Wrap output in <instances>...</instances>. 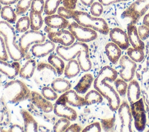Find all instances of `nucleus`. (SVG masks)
I'll return each mask as SVG.
<instances>
[{
	"label": "nucleus",
	"mask_w": 149,
	"mask_h": 132,
	"mask_svg": "<svg viewBox=\"0 0 149 132\" xmlns=\"http://www.w3.org/2000/svg\"><path fill=\"white\" fill-rule=\"evenodd\" d=\"M117 77L118 73L116 70L109 66H105L101 69L94 80V89L107 99L109 107L112 111L117 110L120 104L118 93L109 84L113 82Z\"/></svg>",
	"instance_id": "f257e3e1"
},
{
	"label": "nucleus",
	"mask_w": 149,
	"mask_h": 132,
	"mask_svg": "<svg viewBox=\"0 0 149 132\" xmlns=\"http://www.w3.org/2000/svg\"><path fill=\"white\" fill-rule=\"evenodd\" d=\"M0 35L3 37L6 48L10 58L14 61L21 60L24 56L16 44V35L14 28L6 21H0Z\"/></svg>",
	"instance_id": "f03ea898"
},
{
	"label": "nucleus",
	"mask_w": 149,
	"mask_h": 132,
	"mask_svg": "<svg viewBox=\"0 0 149 132\" xmlns=\"http://www.w3.org/2000/svg\"><path fill=\"white\" fill-rule=\"evenodd\" d=\"M73 19L79 24L90 28L101 34L107 35L109 32L108 25L104 19L91 16L87 12L74 10Z\"/></svg>",
	"instance_id": "7ed1b4c3"
},
{
	"label": "nucleus",
	"mask_w": 149,
	"mask_h": 132,
	"mask_svg": "<svg viewBox=\"0 0 149 132\" xmlns=\"http://www.w3.org/2000/svg\"><path fill=\"white\" fill-rule=\"evenodd\" d=\"M3 92L7 100L12 104L27 99L31 94L27 85L19 80H14L8 83L4 87Z\"/></svg>",
	"instance_id": "20e7f679"
},
{
	"label": "nucleus",
	"mask_w": 149,
	"mask_h": 132,
	"mask_svg": "<svg viewBox=\"0 0 149 132\" xmlns=\"http://www.w3.org/2000/svg\"><path fill=\"white\" fill-rule=\"evenodd\" d=\"M148 9L149 0H137L122 13V16L131 19L132 23L135 24Z\"/></svg>",
	"instance_id": "39448f33"
},
{
	"label": "nucleus",
	"mask_w": 149,
	"mask_h": 132,
	"mask_svg": "<svg viewBox=\"0 0 149 132\" xmlns=\"http://www.w3.org/2000/svg\"><path fill=\"white\" fill-rule=\"evenodd\" d=\"M45 40L44 34L38 30H27L19 38L18 45L22 51L27 53L30 46L34 44L44 42Z\"/></svg>",
	"instance_id": "423d86ee"
},
{
	"label": "nucleus",
	"mask_w": 149,
	"mask_h": 132,
	"mask_svg": "<svg viewBox=\"0 0 149 132\" xmlns=\"http://www.w3.org/2000/svg\"><path fill=\"white\" fill-rule=\"evenodd\" d=\"M68 28L73 35L75 39L80 42H88L95 40L98 36L96 31L90 28L82 26L76 22L69 24Z\"/></svg>",
	"instance_id": "0eeeda50"
},
{
	"label": "nucleus",
	"mask_w": 149,
	"mask_h": 132,
	"mask_svg": "<svg viewBox=\"0 0 149 132\" xmlns=\"http://www.w3.org/2000/svg\"><path fill=\"white\" fill-rule=\"evenodd\" d=\"M88 49V47L85 42H76L69 46L59 45L56 48V52L63 60L69 61L77 57L80 52Z\"/></svg>",
	"instance_id": "6e6552de"
},
{
	"label": "nucleus",
	"mask_w": 149,
	"mask_h": 132,
	"mask_svg": "<svg viewBox=\"0 0 149 132\" xmlns=\"http://www.w3.org/2000/svg\"><path fill=\"white\" fill-rule=\"evenodd\" d=\"M132 117L134 119V127L138 131H143L146 129L147 118L144 105L142 98L130 105Z\"/></svg>",
	"instance_id": "1a4fd4ad"
},
{
	"label": "nucleus",
	"mask_w": 149,
	"mask_h": 132,
	"mask_svg": "<svg viewBox=\"0 0 149 132\" xmlns=\"http://www.w3.org/2000/svg\"><path fill=\"white\" fill-rule=\"evenodd\" d=\"M53 110L57 116L66 118L70 121H74L77 117L76 110L67 105L66 99L63 95L57 98L54 105Z\"/></svg>",
	"instance_id": "9d476101"
},
{
	"label": "nucleus",
	"mask_w": 149,
	"mask_h": 132,
	"mask_svg": "<svg viewBox=\"0 0 149 132\" xmlns=\"http://www.w3.org/2000/svg\"><path fill=\"white\" fill-rule=\"evenodd\" d=\"M119 65L121 67L119 76L125 81L129 82L133 79L137 68L136 62L132 60L127 55H122L119 59Z\"/></svg>",
	"instance_id": "9b49d317"
},
{
	"label": "nucleus",
	"mask_w": 149,
	"mask_h": 132,
	"mask_svg": "<svg viewBox=\"0 0 149 132\" xmlns=\"http://www.w3.org/2000/svg\"><path fill=\"white\" fill-rule=\"evenodd\" d=\"M119 117L120 120V131L122 132H130L133 117L131 113L130 107L128 103L124 101L119 105L118 109Z\"/></svg>",
	"instance_id": "f8f14e48"
},
{
	"label": "nucleus",
	"mask_w": 149,
	"mask_h": 132,
	"mask_svg": "<svg viewBox=\"0 0 149 132\" xmlns=\"http://www.w3.org/2000/svg\"><path fill=\"white\" fill-rule=\"evenodd\" d=\"M48 38L54 43L60 44L63 46H69L72 44L75 40L73 35L67 30L62 29L56 31H49Z\"/></svg>",
	"instance_id": "ddd939ff"
},
{
	"label": "nucleus",
	"mask_w": 149,
	"mask_h": 132,
	"mask_svg": "<svg viewBox=\"0 0 149 132\" xmlns=\"http://www.w3.org/2000/svg\"><path fill=\"white\" fill-rule=\"evenodd\" d=\"M37 70L40 79L45 84L51 83L58 76L55 69L49 63L43 62L38 63L37 66Z\"/></svg>",
	"instance_id": "4468645a"
},
{
	"label": "nucleus",
	"mask_w": 149,
	"mask_h": 132,
	"mask_svg": "<svg viewBox=\"0 0 149 132\" xmlns=\"http://www.w3.org/2000/svg\"><path fill=\"white\" fill-rule=\"evenodd\" d=\"M109 34L112 42L116 44L121 49L126 50L129 47L127 34L121 28L115 27L109 31Z\"/></svg>",
	"instance_id": "2eb2a0df"
},
{
	"label": "nucleus",
	"mask_w": 149,
	"mask_h": 132,
	"mask_svg": "<svg viewBox=\"0 0 149 132\" xmlns=\"http://www.w3.org/2000/svg\"><path fill=\"white\" fill-rule=\"evenodd\" d=\"M55 43L51 40L33 44L31 47V52L36 58H42L49 55L55 50Z\"/></svg>",
	"instance_id": "dca6fc26"
},
{
	"label": "nucleus",
	"mask_w": 149,
	"mask_h": 132,
	"mask_svg": "<svg viewBox=\"0 0 149 132\" xmlns=\"http://www.w3.org/2000/svg\"><path fill=\"white\" fill-rule=\"evenodd\" d=\"M30 98L33 105L43 112L49 113L53 110V104L39 93L31 91Z\"/></svg>",
	"instance_id": "f3484780"
},
{
	"label": "nucleus",
	"mask_w": 149,
	"mask_h": 132,
	"mask_svg": "<svg viewBox=\"0 0 149 132\" xmlns=\"http://www.w3.org/2000/svg\"><path fill=\"white\" fill-rule=\"evenodd\" d=\"M44 23L49 28L62 30L67 28L69 26L68 19L57 15H47L44 18Z\"/></svg>",
	"instance_id": "a211bd4d"
},
{
	"label": "nucleus",
	"mask_w": 149,
	"mask_h": 132,
	"mask_svg": "<svg viewBox=\"0 0 149 132\" xmlns=\"http://www.w3.org/2000/svg\"><path fill=\"white\" fill-rule=\"evenodd\" d=\"M127 31L129 43L132 47L135 49L144 50L145 47L144 42L140 39L135 24L133 23L129 24L127 27Z\"/></svg>",
	"instance_id": "6ab92c4d"
},
{
	"label": "nucleus",
	"mask_w": 149,
	"mask_h": 132,
	"mask_svg": "<svg viewBox=\"0 0 149 132\" xmlns=\"http://www.w3.org/2000/svg\"><path fill=\"white\" fill-rule=\"evenodd\" d=\"M20 69V65L17 61L8 63L6 61L0 59V72L10 79H14L19 74Z\"/></svg>",
	"instance_id": "aec40b11"
},
{
	"label": "nucleus",
	"mask_w": 149,
	"mask_h": 132,
	"mask_svg": "<svg viewBox=\"0 0 149 132\" xmlns=\"http://www.w3.org/2000/svg\"><path fill=\"white\" fill-rule=\"evenodd\" d=\"M126 94L130 105L136 102L140 98L141 89L139 83L137 80L133 79L129 81Z\"/></svg>",
	"instance_id": "412c9836"
},
{
	"label": "nucleus",
	"mask_w": 149,
	"mask_h": 132,
	"mask_svg": "<svg viewBox=\"0 0 149 132\" xmlns=\"http://www.w3.org/2000/svg\"><path fill=\"white\" fill-rule=\"evenodd\" d=\"M105 50L109 60L112 64H116L121 57V49L113 42H110L106 44Z\"/></svg>",
	"instance_id": "4be33fe9"
},
{
	"label": "nucleus",
	"mask_w": 149,
	"mask_h": 132,
	"mask_svg": "<svg viewBox=\"0 0 149 132\" xmlns=\"http://www.w3.org/2000/svg\"><path fill=\"white\" fill-rule=\"evenodd\" d=\"M20 112L23 120L24 132L38 131V124L32 115L25 109L20 110Z\"/></svg>",
	"instance_id": "5701e85b"
},
{
	"label": "nucleus",
	"mask_w": 149,
	"mask_h": 132,
	"mask_svg": "<svg viewBox=\"0 0 149 132\" xmlns=\"http://www.w3.org/2000/svg\"><path fill=\"white\" fill-rule=\"evenodd\" d=\"M66 99L67 104L74 107H81L86 105L84 98L78 95L75 90H69L62 94Z\"/></svg>",
	"instance_id": "b1692460"
},
{
	"label": "nucleus",
	"mask_w": 149,
	"mask_h": 132,
	"mask_svg": "<svg viewBox=\"0 0 149 132\" xmlns=\"http://www.w3.org/2000/svg\"><path fill=\"white\" fill-rule=\"evenodd\" d=\"M94 81V77L92 74L86 73L80 79L77 84L74 87V90L77 94H84L91 87Z\"/></svg>",
	"instance_id": "393cba45"
},
{
	"label": "nucleus",
	"mask_w": 149,
	"mask_h": 132,
	"mask_svg": "<svg viewBox=\"0 0 149 132\" xmlns=\"http://www.w3.org/2000/svg\"><path fill=\"white\" fill-rule=\"evenodd\" d=\"M36 67V61L34 59H29L20 69L19 76L24 79H30L34 74Z\"/></svg>",
	"instance_id": "a878e982"
},
{
	"label": "nucleus",
	"mask_w": 149,
	"mask_h": 132,
	"mask_svg": "<svg viewBox=\"0 0 149 132\" xmlns=\"http://www.w3.org/2000/svg\"><path fill=\"white\" fill-rule=\"evenodd\" d=\"M51 87L57 93L62 94L69 90L72 87L70 83L63 78L57 77L51 83Z\"/></svg>",
	"instance_id": "bb28decb"
},
{
	"label": "nucleus",
	"mask_w": 149,
	"mask_h": 132,
	"mask_svg": "<svg viewBox=\"0 0 149 132\" xmlns=\"http://www.w3.org/2000/svg\"><path fill=\"white\" fill-rule=\"evenodd\" d=\"M80 67L77 62L75 59H72L68 61V64L65 67L64 74L68 79H72L76 77L80 72Z\"/></svg>",
	"instance_id": "cd10ccee"
},
{
	"label": "nucleus",
	"mask_w": 149,
	"mask_h": 132,
	"mask_svg": "<svg viewBox=\"0 0 149 132\" xmlns=\"http://www.w3.org/2000/svg\"><path fill=\"white\" fill-rule=\"evenodd\" d=\"M48 62L55 69L58 76L62 74L65 69V63L59 55L58 56L55 53H51L48 58Z\"/></svg>",
	"instance_id": "c85d7f7f"
},
{
	"label": "nucleus",
	"mask_w": 149,
	"mask_h": 132,
	"mask_svg": "<svg viewBox=\"0 0 149 132\" xmlns=\"http://www.w3.org/2000/svg\"><path fill=\"white\" fill-rule=\"evenodd\" d=\"M1 17L9 23H14L16 21L17 14L16 11L10 6L5 5L2 8L1 11Z\"/></svg>",
	"instance_id": "c756f323"
},
{
	"label": "nucleus",
	"mask_w": 149,
	"mask_h": 132,
	"mask_svg": "<svg viewBox=\"0 0 149 132\" xmlns=\"http://www.w3.org/2000/svg\"><path fill=\"white\" fill-rule=\"evenodd\" d=\"M29 18L30 20L31 30H39L43 24V19L41 16V13L30 10Z\"/></svg>",
	"instance_id": "7c9ffc66"
},
{
	"label": "nucleus",
	"mask_w": 149,
	"mask_h": 132,
	"mask_svg": "<svg viewBox=\"0 0 149 132\" xmlns=\"http://www.w3.org/2000/svg\"><path fill=\"white\" fill-rule=\"evenodd\" d=\"M86 105H91L102 102L103 97L96 90H92L88 92L84 97Z\"/></svg>",
	"instance_id": "2f4dec72"
},
{
	"label": "nucleus",
	"mask_w": 149,
	"mask_h": 132,
	"mask_svg": "<svg viewBox=\"0 0 149 132\" xmlns=\"http://www.w3.org/2000/svg\"><path fill=\"white\" fill-rule=\"evenodd\" d=\"M127 54L132 60L137 63L142 62L144 58L143 50L135 49L133 47H129L127 49Z\"/></svg>",
	"instance_id": "473e14b6"
},
{
	"label": "nucleus",
	"mask_w": 149,
	"mask_h": 132,
	"mask_svg": "<svg viewBox=\"0 0 149 132\" xmlns=\"http://www.w3.org/2000/svg\"><path fill=\"white\" fill-rule=\"evenodd\" d=\"M62 0H46L44 6V13L46 15L55 14Z\"/></svg>",
	"instance_id": "72a5a7b5"
},
{
	"label": "nucleus",
	"mask_w": 149,
	"mask_h": 132,
	"mask_svg": "<svg viewBox=\"0 0 149 132\" xmlns=\"http://www.w3.org/2000/svg\"><path fill=\"white\" fill-rule=\"evenodd\" d=\"M16 29L19 33H24L30 27V20L28 16L19 18L16 23Z\"/></svg>",
	"instance_id": "f704fd0d"
},
{
	"label": "nucleus",
	"mask_w": 149,
	"mask_h": 132,
	"mask_svg": "<svg viewBox=\"0 0 149 132\" xmlns=\"http://www.w3.org/2000/svg\"><path fill=\"white\" fill-rule=\"evenodd\" d=\"M113 84L118 94L122 97H125L127 92L128 86L127 82L121 78H116L113 81Z\"/></svg>",
	"instance_id": "c9c22d12"
},
{
	"label": "nucleus",
	"mask_w": 149,
	"mask_h": 132,
	"mask_svg": "<svg viewBox=\"0 0 149 132\" xmlns=\"http://www.w3.org/2000/svg\"><path fill=\"white\" fill-rule=\"evenodd\" d=\"M33 0H19L16 6V13L17 15L24 14L31 6Z\"/></svg>",
	"instance_id": "e433bc0d"
},
{
	"label": "nucleus",
	"mask_w": 149,
	"mask_h": 132,
	"mask_svg": "<svg viewBox=\"0 0 149 132\" xmlns=\"http://www.w3.org/2000/svg\"><path fill=\"white\" fill-rule=\"evenodd\" d=\"M70 120L63 117H61L53 126L54 132H64L70 126Z\"/></svg>",
	"instance_id": "4c0bfd02"
},
{
	"label": "nucleus",
	"mask_w": 149,
	"mask_h": 132,
	"mask_svg": "<svg viewBox=\"0 0 149 132\" xmlns=\"http://www.w3.org/2000/svg\"><path fill=\"white\" fill-rule=\"evenodd\" d=\"M41 95L48 101H55L58 98L57 92L52 87L48 86L44 87L41 90Z\"/></svg>",
	"instance_id": "58836bf2"
},
{
	"label": "nucleus",
	"mask_w": 149,
	"mask_h": 132,
	"mask_svg": "<svg viewBox=\"0 0 149 132\" xmlns=\"http://www.w3.org/2000/svg\"><path fill=\"white\" fill-rule=\"evenodd\" d=\"M103 5L100 2H93L90 6V13L92 16L100 17L103 12Z\"/></svg>",
	"instance_id": "ea45409f"
},
{
	"label": "nucleus",
	"mask_w": 149,
	"mask_h": 132,
	"mask_svg": "<svg viewBox=\"0 0 149 132\" xmlns=\"http://www.w3.org/2000/svg\"><path fill=\"white\" fill-rule=\"evenodd\" d=\"M115 116L109 119H101V125L104 131H112V129H113V126L115 125Z\"/></svg>",
	"instance_id": "a19ab883"
},
{
	"label": "nucleus",
	"mask_w": 149,
	"mask_h": 132,
	"mask_svg": "<svg viewBox=\"0 0 149 132\" xmlns=\"http://www.w3.org/2000/svg\"><path fill=\"white\" fill-rule=\"evenodd\" d=\"M45 2L44 0H33L30 6V10L42 13L44 10Z\"/></svg>",
	"instance_id": "79ce46f5"
},
{
	"label": "nucleus",
	"mask_w": 149,
	"mask_h": 132,
	"mask_svg": "<svg viewBox=\"0 0 149 132\" xmlns=\"http://www.w3.org/2000/svg\"><path fill=\"white\" fill-rule=\"evenodd\" d=\"M74 10L66 8L63 6L59 7L57 10L58 14L66 19H73V15H74Z\"/></svg>",
	"instance_id": "37998d69"
},
{
	"label": "nucleus",
	"mask_w": 149,
	"mask_h": 132,
	"mask_svg": "<svg viewBox=\"0 0 149 132\" xmlns=\"http://www.w3.org/2000/svg\"><path fill=\"white\" fill-rule=\"evenodd\" d=\"M137 32L142 41H144L149 37V27L144 24L139 26Z\"/></svg>",
	"instance_id": "c03bdc74"
},
{
	"label": "nucleus",
	"mask_w": 149,
	"mask_h": 132,
	"mask_svg": "<svg viewBox=\"0 0 149 132\" xmlns=\"http://www.w3.org/2000/svg\"><path fill=\"white\" fill-rule=\"evenodd\" d=\"M8 56L4 40L0 35V59L6 61L8 59Z\"/></svg>",
	"instance_id": "a18cd8bd"
},
{
	"label": "nucleus",
	"mask_w": 149,
	"mask_h": 132,
	"mask_svg": "<svg viewBox=\"0 0 149 132\" xmlns=\"http://www.w3.org/2000/svg\"><path fill=\"white\" fill-rule=\"evenodd\" d=\"M82 132H101V124L98 122L93 123L88 126H87L84 129L81 130Z\"/></svg>",
	"instance_id": "49530a36"
},
{
	"label": "nucleus",
	"mask_w": 149,
	"mask_h": 132,
	"mask_svg": "<svg viewBox=\"0 0 149 132\" xmlns=\"http://www.w3.org/2000/svg\"><path fill=\"white\" fill-rule=\"evenodd\" d=\"M77 0H62L63 6L66 8L74 10L76 8Z\"/></svg>",
	"instance_id": "de8ad7c7"
},
{
	"label": "nucleus",
	"mask_w": 149,
	"mask_h": 132,
	"mask_svg": "<svg viewBox=\"0 0 149 132\" xmlns=\"http://www.w3.org/2000/svg\"><path fill=\"white\" fill-rule=\"evenodd\" d=\"M81 131V127L76 123L70 124V126L67 128L65 132H80Z\"/></svg>",
	"instance_id": "09e8293b"
},
{
	"label": "nucleus",
	"mask_w": 149,
	"mask_h": 132,
	"mask_svg": "<svg viewBox=\"0 0 149 132\" xmlns=\"http://www.w3.org/2000/svg\"><path fill=\"white\" fill-rule=\"evenodd\" d=\"M9 132H24V127L21 126L20 125L15 124L10 126L9 129L8 130Z\"/></svg>",
	"instance_id": "8fccbe9b"
},
{
	"label": "nucleus",
	"mask_w": 149,
	"mask_h": 132,
	"mask_svg": "<svg viewBox=\"0 0 149 132\" xmlns=\"http://www.w3.org/2000/svg\"><path fill=\"white\" fill-rule=\"evenodd\" d=\"M129 0H98V1L103 5V6H109L110 5L123 2V1H127Z\"/></svg>",
	"instance_id": "3c124183"
},
{
	"label": "nucleus",
	"mask_w": 149,
	"mask_h": 132,
	"mask_svg": "<svg viewBox=\"0 0 149 132\" xmlns=\"http://www.w3.org/2000/svg\"><path fill=\"white\" fill-rule=\"evenodd\" d=\"M19 0H0V2L2 5H10L14 3H16Z\"/></svg>",
	"instance_id": "603ef678"
},
{
	"label": "nucleus",
	"mask_w": 149,
	"mask_h": 132,
	"mask_svg": "<svg viewBox=\"0 0 149 132\" xmlns=\"http://www.w3.org/2000/svg\"><path fill=\"white\" fill-rule=\"evenodd\" d=\"M80 1L83 5L87 6H91V4L94 2V0H80Z\"/></svg>",
	"instance_id": "864d4df0"
},
{
	"label": "nucleus",
	"mask_w": 149,
	"mask_h": 132,
	"mask_svg": "<svg viewBox=\"0 0 149 132\" xmlns=\"http://www.w3.org/2000/svg\"><path fill=\"white\" fill-rule=\"evenodd\" d=\"M143 24L149 27V13L145 15L143 18Z\"/></svg>",
	"instance_id": "5fc2aeb1"
},
{
	"label": "nucleus",
	"mask_w": 149,
	"mask_h": 132,
	"mask_svg": "<svg viewBox=\"0 0 149 132\" xmlns=\"http://www.w3.org/2000/svg\"><path fill=\"white\" fill-rule=\"evenodd\" d=\"M2 4L1 3V2H0V14H1V9H2Z\"/></svg>",
	"instance_id": "6e6d98bb"
},
{
	"label": "nucleus",
	"mask_w": 149,
	"mask_h": 132,
	"mask_svg": "<svg viewBox=\"0 0 149 132\" xmlns=\"http://www.w3.org/2000/svg\"><path fill=\"white\" fill-rule=\"evenodd\" d=\"M2 131H3V130H2V127L0 126V132H2Z\"/></svg>",
	"instance_id": "4d7b16f0"
}]
</instances>
